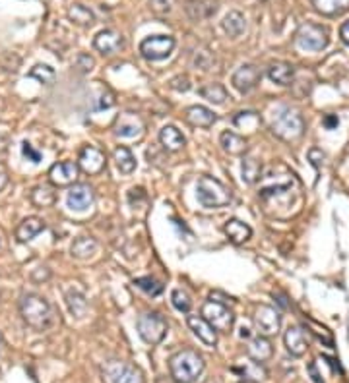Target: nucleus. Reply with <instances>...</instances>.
<instances>
[{
  "label": "nucleus",
  "mask_w": 349,
  "mask_h": 383,
  "mask_svg": "<svg viewBox=\"0 0 349 383\" xmlns=\"http://www.w3.org/2000/svg\"><path fill=\"white\" fill-rule=\"evenodd\" d=\"M22 319L35 331L49 329L55 323V310L49 300L39 294H25L20 300Z\"/></svg>",
  "instance_id": "1"
},
{
  "label": "nucleus",
  "mask_w": 349,
  "mask_h": 383,
  "mask_svg": "<svg viewBox=\"0 0 349 383\" xmlns=\"http://www.w3.org/2000/svg\"><path fill=\"white\" fill-rule=\"evenodd\" d=\"M204 368V358L192 349H183L169 360V372L177 383H194L202 375Z\"/></svg>",
  "instance_id": "2"
},
{
  "label": "nucleus",
  "mask_w": 349,
  "mask_h": 383,
  "mask_svg": "<svg viewBox=\"0 0 349 383\" xmlns=\"http://www.w3.org/2000/svg\"><path fill=\"white\" fill-rule=\"evenodd\" d=\"M270 130L273 136H278L284 141H295L305 132V120L299 111H295L291 106H282L273 113Z\"/></svg>",
  "instance_id": "3"
},
{
  "label": "nucleus",
  "mask_w": 349,
  "mask_h": 383,
  "mask_svg": "<svg viewBox=\"0 0 349 383\" xmlns=\"http://www.w3.org/2000/svg\"><path fill=\"white\" fill-rule=\"evenodd\" d=\"M196 198L207 209H218L231 203V190L214 176H200L196 184Z\"/></svg>",
  "instance_id": "4"
},
{
  "label": "nucleus",
  "mask_w": 349,
  "mask_h": 383,
  "mask_svg": "<svg viewBox=\"0 0 349 383\" xmlns=\"http://www.w3.org/2000/svg\"><path fill=\"white\" fill-rule=\"evenodd\" d=\"M295 43L301 51H308V53H318L324 51L330 43V33L324 25L320 23H311L306 21L303 23L297 33H295Z\"/></svg>",
  "instance_id": "5"
},
{
  "label": "nucleus",
  "mask_w": 349,
  "mask_h": 383,
  "mask_svg": "<svg viewBox=\"0 0 349 383\" xmlns=\"http://www.w3.org/2000/svg\"><path fill=\"white\" fill-rule=\"evenodd\" d=\"M101 380L103 383H146L144 373L136 366L122 360L105 362L101 368Z\"/></svg>",
  "instance_id": "6"
},
{
  "label": "nucleus",
  "mask_w": 349,
  "mask_h": 383,
  "mask_svg": "<svg viewBox=\"0 0 349 383\" xmlns=\"http://www.w3.org/2000/svg\"><path fill=\"white\" fill-rule=\"evenodd\" d=\"M202 318L206 319L207 323L218 331V333H231L233 325H235V316L223 302L219 300H207L202 306Z\"/></svg>",
  "instance_id": "7"
},
{
  "label": "nucleus",
  "mask_w": 349,
  "mask_h": 383,
  "mask_svg": "<svg viewBox=\"0 0 349 383\" xmlns=\"http://www.w3.org/2000/svg\"><path fill=\"white\" fill-rule=\"evenodd\" d=\"M136 327H138V333H140L144 343H148V345H157L167 335V321L157 312L142 314L136 321Z\"/></svg>",
  "instance_id": "8"
},
{
  "label": "nucleus",
  "mask_w": 349,
  "mask_h": 383,
  "mask_svg": "<svg viewBox=\"0 0 349 383\" xmlns=\"http://www.w3.org/2000/svg\"><path fill=\"white\" fill-rule=\"evenodd\" d=\"M174 39L171 35H153L140 43V54L146 60H164L173 53Z\"/></svg>",
  "instance_id": "9"
},
{
  "label": "nucleus",
  "mask_w": 349,
  "mask_h": 383,
  "mask_svg": "<svg viewBox=\"0 0 349 383\" xmlns=\"http://www.w3.org/2000/svg\"><path fill=\"white\" fill-rule=\"evenodd\" d=\"M254 325H256V329L260 331V335L270 337V335H275L282 327V316L272 306L262 304L254 310Z\"/></svg>",
  "instance_id": "10"
},
{
  "label": "nucleus",
  "mask_w": 349,
  "mask_h": 383,
  "mask_svg": "<svg viewBox=\"0 0 349 383\" xmlns=\"http://www.w3.org/2000/svg\"><path fill=\"white\" fill-rule=\"evenodd\" d=\"M107 165V157L101 149L93 148V146H86L82 148L80 155H78V169H82L86 174H99Z\"/></svg>",
  "instance_id": "11"
},
{
  "label": "nucleus",
  "mask_w": 349,
  "mask_h": 383,
  "mask_svg": "<svg viewBox=\"0 0 349 383\" xmlns=\"http://www.w3.org/2000/svg\"><path fill=\"white\" fill-rule=\"evenodd\" d=\"M78 174H80V169L74 161H60L49 170V181L53 186L65 188V186H72L78 181Z\"/></svg>",
  "instance_id": "12"
},
{
  "label": "nucleus",
  "mask_w": 349,
  "mask_h": 383,
  "mask_svg": "<svg viewBox=\"0 0 349 383\" xmlns=\"http://www.w3.org/2000/svg\"><path fill=\"white\" fill-rule=\"evenodd\" d=\"M262 80V74L260 70L256 68V66H252V64H243L239 70L233 74V87L239 91V93H251L252 89L256 87V85L260 84Z\"/></svg>",
  "instance_id": "13"
},
{
  "label": "nucleus",
  "mask_w": 349,
  "mask_h": 383,
  "mask_svg": "<svg viewBox=\"0 0 349 383\" xmlns=\"http://www.w3.org/2000/svg\"><path fill=\"white\" fill-rule=\"evenodd\" d=\"M93 200H95V194L93 190L87 186V184H74L70 192H68V198H66V203L72 211H86L93 205Z\"/></svg>",
  "instance_id": "14"
},
{
  "label": "nucleus",
  "mask_w": 349,
  "mask_h": 383,
  "mask_svg": "<svg viewBox=\"0 0 349 383\" xmlns=\"http://www.w3.org/2000/svg\"><path fill=\"white\" fill-rule=\"evenodd\" d=\"M113 130H115L117 138H138L144 132V122L140 120V117H136L132 113H124L117 118Z\"/></svg>",
  "instance_id": "15"
},
{
  "label": "nucleus",
  "mask_w": 349,
  "mask_h": 383,
  "mask_svg": "<svg viewBox=\"0 0 349 383\" xmlns=\"http://www.w3.org/2000/svg\"><path fill=\"white\" fill-rule=\"evenodd\" d=\"M93 47L98 49L101 54H115L119 53L120 49L124 47V39L119 32L115 30H103L95 35L93 39Z\"/></svg>",
  "instance_id": "16"
},
{
  "label": "nucleus",
  "mask_w": 349,
  "mask_h": 383,
  "mask_svg": "<svg viewBox=\"0 0 349 383\" xmlns=\"http://www.w3.org/2000/svg\"><path fill=\"white\" fill-rule=\"evenodd\" d=\"M186 321H188L190 331H192L206 347H216V345H218V331L214 329L202 316H188Z\"/></svg>",
  "instance_id": "17"
},
{
  "label": "nucleus",
  "mask_w": 349,
  "mask_h": 383,
  "mask_svg": "<svg viewBox=\"0 0 349 383\" xmlns=\"http://www.w3.org/2000/svg\"><path fill=\"white\" fill-rule=\"evenodd\" d=\"M284 343H285V349L287 352L295 356V358H299V356H303L306 351H308V339H306V333L301 327H289V329L285 331L284 335Z\"/></svg>",
  "instance_id": "18"
},
{
  "label": "nucleus",
  "mask_w": 349,
  "mask_h": 383,
  "mask_svg": "<svg viewBox=\"0 0 349 383\" xmlns=\"http://www.w3.org/2000/svg\"><path fill=\"white\" fill-rule=\"evenodd\" d=\"M247 354H249V358H252L256 364H264V362H268L273 356L272 343H270L268 337L258 335V337L251 339L249 347H247Z\"/></svg>",
  "instance_id": "19"
},
{
  "label": "nucleus",
  "mask_w": 349,
  "mask_h": 383,
  "mask_svg": "<svg viewBox=\"0 0 349 383\" xmlns=\"http://www.w3.org/2000/svg\"><path fill=\"white\" fill-rule=\"evenodd\" d=\"M185 118L186 122L194 128H212L214 126V122L218 120V117L214 115V111H210L207 106L202 105L188 106L185 113Z\"/></svg>",
  "instance_id": "20"
},
{
  "label": "nucleus",
  "mask_w": 349,
  "mask_h": 383,
  "mask_svg": "<svg viewBox=\"0 0 349 383\" xmlns=\"http://www.w3.org/2000/svg\"><path fill=\"white\" fill-rule=\"evenodd\" d=\"M45 227L47 224H45L43 219H39V217H27V219H23L22 223L18 224L16 238H18V242H32L37 234L43 233Z\"/></svg>",
  "instance_id": "21"
},
{
  "label": "nucleus",
  "mask_w": 349,
  "mask_h": 383,
  "mask_svg": "<svg viewBox=\"0 0 349 383\" xmlns=\"http://www.w3.org/2000/svg\"><path fill=\"white\" fill-rule=\"evenodd\" d=\"M219 146H221V149H223L225 153L239 157V155H245V151L249 149V141L243 138V136H239V134L227 130V132H223V134L219 136Z\"/></svg>",
  "instance_id": "22"
},
{
  "label": "nucleus",
  "mask_w": 349,
  "mask_h": 383,
  "mask_svg": "<svg viewBox=\"0 0 349 383\" xmlns=\"http://www.w3.org/2000/svg\"><path fill=\"white\" fill-rule=\"evenodd\" d=\"M223 231L227 234V238H229L233 244H245V242H249L252 238V229L249 227L247 223H243L239 219H229L225 227H223Z\"/></svg>",
  "instance_id": "23"
},
{
  "label": "nucleus",
  "mask_w": 349,
  "mask_h": 383,
  "mask_svg": "<svg viewBox=\"0 0 349 383\" xmlns=\"http://www.w3.org/2000/svg\"><path fill=\"white\" fill-rule=\"evenodd\" d=\"M218 0H190L186 12L192 20H206L218 12Z\"/></svg>",
  "instance_id": "24"
},
{
  "label": "nucleus",
  "mask_w": 349,
  "mask_h": 383,
  "mask_svg": "<svg viewBox=\"0 0 349 383\" xmlns=\"http://www.w3.org/2000/svg\"><path fill=\"white\" fill-rule=\"evenodd\" d=\"M268 78L272 80L273 84L287 87V85L293 84L295 80L293 66L287 62H273L272 66L268 68Z\"/></svg>",
  "instance_id": "25"
},
{
  "label": "nucleus",
  "mask_w": 349,
  "mask_h": 383,
  "mask_svg": "<svg viewBox=\"0 0 349 383\" xmlns=\"http://www.w3.org/2000/svg\"><path fill=\"white\" fill-rule=\"evenodd\" d=\"M315 10L322 16L334 18V16H341L344 12L349 10V0H311Z\"/></svg>",
  "instance_id": "26"
},
{
  "label": "nucleus",
  "mask_w": 349,
  "mask_h": 383,
  "mask_svg": "<svg viewBox=\"0 0 349 383\" xmlns=\"http://www.w3.org/2000/svg\"><path fill=\"white\" fill-rule=\"evenodd\" d=\"M159 141L167 151H181L185 148V136L174 126H164L159 130Z\"/></svg>",
  "instance_id": "27"
},
{
  "label": "nucleus",
  "mask_w": 349,
  "mask_h": 383,
  "mask_svg": "<svg viewBox=\"0 0 349 383\" xmlns=\"http://www.w3.org/2000/svg\"><path fill=\"white\" fill-rule=\"evenodd\" d=\"M223 30H225V33L229 35L231 39H237V37H240L243 33H245V30H247V20H245V16L240 14V12H229L225 18H223Z\"/></svg>",
  "instance_id": "28"
},
{
  "label": "nucleus",
  "mask_w": 349,
  "mask_h": 383,
  "mask_svg": "<svg viewBox=\"0 0 349 383\" xmlns=\"http://www.w3.org/2000/svg\"><path fill=\"white\" fill-rule=\"evenodd\" d=\"M95 250H98V242L91 236H78L76 240L72 242V248H70L72 255L78 259H87L89 255L95 254Z\"/></svg>",
  "instance_id": "29"
},
{
  "label": "nucleus",
  "mask_w": 349,
  "mask_h": 383,
  "mask_svg": "<svg viewBox=\"0 0 349 383\" xmlns=\"http://www.w3.org/2000/svg\"><path fill=\"white\" fill-rule=\"evenodd\" d=\"M30 200L37 207H51L56 202V194L51 186H35L30 194Z\"/></svg>",
  "instance_id": "30"
},
{
  "label": "nucleus",
  "mask_w": 349,
  "mask_h": 383,
  "mask_svg": "<svg viewBox=\"0 0 349 383\" xmlns=\"http://www.w3.org/2000/svg\"><path fill=\"white\" fill-rule=\"evenodd\" d=\"M115 163H117V169L122 172V174H131L134 172L136 169V159H134V155H132V151L128 148H124V146H120V148L115 149Z\"/></svg>",
  "instance_id": "31"
},
{
  "label": "nucleus",
  "mask_w": 349,
  "mask_h": 383,
  "mask_svg": "<svg viewBox=\"0 0 349 383\" xmlns=\"http://www.w3.org/2000/svg\"><path fill=\"white\" fill-rule=\"evenodd\" d=\"M66 304H68V310H70L72 316H76V318H84L86 316L87 302L80 290H68L66 292Z\"/></svg>",
  "instance_id": "32"
},
{
  "label": "nucleus",
  "mask_w": 349,
  "mask_h": 383,
  "mask_svg": "<svg viewBox=\"0 0 349 383\" xmlns=\"http://www.w3.org/2000/svg\"><path fill=\"white\" fill-rule=\"evenodd\" d=\"M262 178V163L254 157L243 159V181L247 184H256Z\"/></svg>",
  "instance_id": "33"
},
{
  "label": "nucleus",
  "mask_w": 349,
  "mask_h": 383,
  "mask_svg": "<svg viewBox=\"0 0 349 383\" xmlns=\"http://www.w3.org/2000/svg\"><path fill=\"white\" fill-rule=\"evenodd\" d=\"M198 93L204 97V99H207L210 103H214V105H223L225 99H227V89L221 84L204 85V87H200Z\"/></svg>",
  "instance_id": "34"
},
{
  "label": "nucleus",
  "mask_w": 349,
  "mask_h": 383,
  "mask_svg": "<svg viewBox=\"0 0 349 383\" xmlns=\"http://www.w3.org/2000/svg\"><path fill=\"white\" fill-rule=\"evenodd\" d=\"M68 18L74 21V23H78V25L87 27V25H93L95 14L89 10L87 6H84V4H74V6L68 10Z\"/></svg>",
  "instance_id": "35"
},
{
  "label": "nucleus",
  "mask_w": 349,
  "mask_h": 383,
  "mask_svg": "<svg viewBox=\"0 0 349 383\" xmlns=\"http://www.w3.org/2000/svg\"><path fill=\"white\" fill-rule=\"evenodd\" d=\"M134 285L142 288L144 292H148L150 297H159L164 292V285L157 279H153V277H140V279L134 281Z\"/></svg>",
  "instance_id": "36"
},
{
  "label": "nucleus",
  "mask_w": 349,
  "mask_h": 383,
  "mask_svg": "<svg viewBox=\"0 0 349 383\" xmlns=\"http://www.w3.org/2000/svg\"><path fill=\"white\" fill-rule=\"evenodd\" d=\"M30 76L35 78V80H39L41 84L47 85H51L55 82V70H53L51 66H47V64H37L35 68H32Z\"/></svg>",
  "instance_id": "37"
},
{
  "label": "nucleus",
  "mask_w": 349,
  "mask_h": 383,
  "mask_svg": "<svg viewBox=\"0 0 349 383\" xmlns=\"http://www.w3.org/2000/svg\"><path fill=\"white\" fill-rule=\"evenodd\" d=\"M171 302H173L174 308L179 310V312H185V314H188L190 308H192V300H190V297H188V292L181 290V288L173 290V294H171Z\"/></svg>",
  "instance_id": "38"
},
{
  "label": "nucleus",
  "mask_w": 349,
  "mask_h": 383,
  "mask_svg": "<svg viewBox=\"0 0 349 383\" xmlns=\"http://www.w3.org/2000/svg\"><path fill=\"white\" fill-rule=\"evenodd\" d=\"M235 126H240V128H256L258 124H260V118H258V115L256 113H239L237 117H235Z\"/></svg>",
  "instance_id": "39"
},
{
  "label": "nucleus",
  "mask_w": 349,
  "mask_h": 383,
  "mask_svg": "<svg viewBox=\"0 0 349 383\" xmlns=\"http://www.w3.org/2000/svg\"><path fill=\"white\" fill-rule=\"evenodd\" d=\"M306 323H308V325H311V327H313V333H315V335H317L318 339L322 340V343H324V345H328V347H334V339H332V333H330V331L326 329V327H324V325H320V323H317V321H315V319H306Z\"/></svg>",
  "instance_id": "40"
},
{
  "label": "nucleus",
  "mask_w": 349,
  "mask_h": 383,
  "mask_svg": "<svg viewBox=\"0 0 349 383\" xmlns=\"http://www.w3.org/2000/svg\"><path fill=\"white\" fill-rule=\"evenodd\" d=\"M150 6L155 14H167L174 6V0H150Z\"/></svg>",
  "instance_id": "41"
},
{
  "label": "nucleus",
  "mask_w": 349,
  "mask_h": 383,
  "mask_svg": "<svg viewBox=\"0 0 349 383\" xmlns=\"http://www.w3.org/2000/svg\"><path fill=\"white\" fill-rule=\"evenodd\" d=\"M22 153L23 157H25L27 161H32V163H39V161H41V153L33 148L30 141H23L22 143Z\"/></svg>",
  "instance_id": "42"
},
{
  "label": "nucleus",
  "mask_w": 349,
  "mask_h": 383,
  "mask_svg": "<svg viewBox=\"0 0 349 383\" xmlns=\"http://www.w3.org/2000/svg\"><path fill=\"white\" fill-rule=\"evenodd\" d=\"M76 66L86 74V72H91L93 70V66H95V60L89 56V54H80L76 60Z\"/></svg>",
  "instance_id": "43"
},
{
  "label": "nucleus",
  "mask_w": 349,
  "mask_h": 383,
  "mask_svg": "<svg viewBox=\"0 0 349 383\" xmlns=\"http://www.w3.org/2000/svg\"><path fill=\"white\" fill-rule=\"evenodd\" d=\"M171 87L174 91H188L190 89V80L186 76H177L171 80Z\"/></svg>",
  "instance_id": "44"
},
{
  "label": "nucleus",
  "mask_w": 349,
  "mask_h": 383,
  "mask_svg": "<svg viewBox=\"0 0 349 383\" xmlns=\"http://www.w3.org/2000/svg\"><path fill=\"white\" fill-rule=\"evenodd\" d=\"M308 373H311V378H313V382L315 383H326L324 380H322V375L318 373L317 364H315V362H311V364H308Z\"/></svg>",
  "instance_id": "45"
},
{
  "label": "nucleus",
  "mask_w": 349,
  "mask_h": 383,
  "mask_svg": "<svg viewBox=\"0 0 349 383\" xmlns=\"http://www.w3.org/2000/svg\"><path fill=\"white\" fill-rule=\"evenodd\" d=\"M339 37H341V41L346 43V45H349V20L341 23V27H339Z\"/></svg>",
  "instance_id": "46"
},
{
  "label": "nucleus",
  "mask_w": 349,
  "mask_h": 383,
  "mask_svg": "<svg viewBox=\"0 0 349 383\" xmlns=\"http://www.w3.org/2000/svg\"><path fill=\"white\" fill-rule=\"evenodd\" d=\"M324 126H326L328 130H332L334 126H338V118L334 117V115H328V117L324 118Z\"/></svg>",
  "instance_id": "47"
},
{
  "label": "nucleus",
  "mask_w": 349,
  "mask_h": 383,
  "mask_svg": "<svg viewBox=\"0 0 349 383\" xmlns=\"http://www.w3.org/2000/svg\"><path fill=\"white\" fill-rule=\"evenodd\" d=\"M6 186H8V176L4 172H0V192L4 190Z\"/></svg>",
  "instance_id": "48"
},
{
  "label": "nucleus",
  "mask_w": 349,
  "mask_h": 383,
  "mask_svg": "<svg viewBox=\"0 0 349 383\" xmlns=\"http://www.w3.org/2000/svg\"><path fill=\"white\" fill-rule=\"evenodd\" d=\"M249 335H251V333H249L247 327H243V329H240V337H243V339H245V337H249Z\"/></svg>",
  "instance_id": "49"
},
{
  "label": "nucleus",
  "mask_w": 349,
  "mask_h": 383,
  "mask_svg": "<svg viewBox=\"0 0 349 383\" xmlns=\"http://www.w3.org/2000/svg\"><path fill=\"white\" fill-rule=\"evenodd\" d=\"M4 349V335H2V331H0V352Z\"/></svg>",
  "instance_id": "50"
},
{
  "label": "nucleus",
  "mask_w": 349,
  "mask_h": 383,
  "mask_svg": "<svg viewBox=\"0 0 349 383\" xmlns=\"http://www.w3.org/2000/svg\"><path fill=\"white\" fill-rule=\"evenodd\" d=\"M239 383H256V382H254V380H243V382Z\"/></svg>",
  "instance_id": "51"
}]
</instances>
